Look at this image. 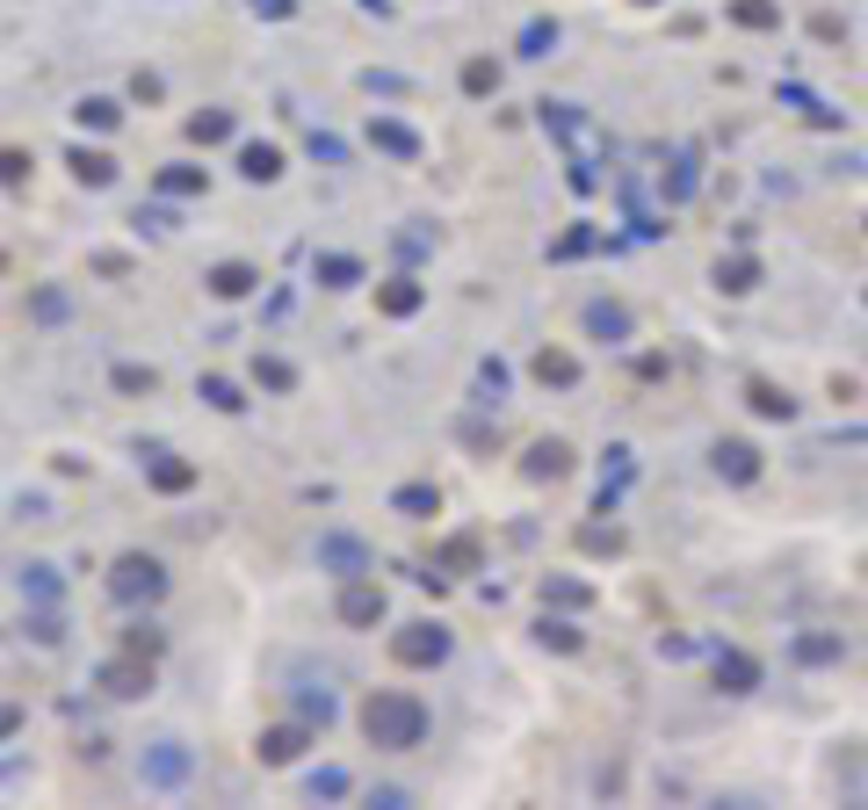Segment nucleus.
<instances>
[{"label": "nucleus", "instance_id": "0eeeda50", "mask_svg": "<svg viewBox=\"0 0 868 810\" xmlns=\"http://www.w3.org/2000/svg\"><path fill=\"white\" fill-rule=\"evenodd\" d=\"M377 615H384V594L369 579H348V594H340V622H355V630H362V622H377Z\"/></svg>", "mask_w": 868, "mask_h": 810}, {"label": "nucleus", "instance_id": "4468645a", "mask_svg": "<svg viewBox=\"0 0 868 810\" xmlns=\"http://www.w3.org/2000/svg\"><path fill=\"white\" fill-rule=\"evenodd\" d=\"M369 145H384V152H398V160H413V131H398V123H369Z\"/></svg>", "mask_w": 868, "mask_h": 810}, {"label": "nucleus", "instance_id": "f8f14e48", "mask_svg": "<svg viewBox=\"0 0 868 810\" xmlns=\"http://www.w3.org/2000/svg\"><path fill=\"white\" fill-rule=\"evenodd\" d=\"M254 283H261V275L246 268V261H225V268H210V290H217V297H246Z\"/></svg>", "mask_w": 868, "mask_h": 810}, {"label": "nucleus", "instance_id": "393cba45", "mask_svg": "<svg viewBox=\"0 0 868 810\" xmlns=\"http://www.w3.org/2000/svg\"><path fill=\"white\" fill-rule=\"evenodd\" d=\"M116 391H152V369H116Z\"/></svg>", "mask_w": 868, "mask_h": 810}, {"label": "nucleus", "instance_id": "a211bd4d", "mask_svg": "<svg viewBox=\"0 0 868 810\" xmlns=\"http://www.w3.org/2000/svg\"><path fill=\"white\" fill-rule=\"evenodd\" d=\"M160 189H167V196H189V189H203V174H196V167H167Z\"/></svg>", "mask_w": 868, "mask_h": 810}, {"label": "nucleus", "instance_id": "f03ea898", "mask_svg": "<svg viewBox=\"0 0 868 810\" xmlns=\"http://www.w3.org/2000/svg\"><path fill=\"white\" fill-rule=\"evenodd\" d=\"M109 594L116 601H160L167 594V572H160V557H116V572H109Z\"/></svg>", "mask_w": 868, "mask_h": 810}, {"label": "nucleus", "instance_id": "6ab92c4d", "mask_svg": "<svg viewBox=\"0 0 868 810\" xmlns=\"http://www.w3.org/2000/svg\"><path fill=\"white\" fill-rule=\"evenodd\" d=\"M398 514H413V521L434 514V492H427V485H406V492H398Z\"/></svg>", "mask_w": 868, "mask_h": 810}, {"label": "nucleus", "instance_id": "20e7f679", "mask_svg": "<svg viewBox=\"0 0 868 810\" xmlns=\"http://www.w3.org/2000/svg\"><path fill=\"white\" fill-rule=\"evenodd\" d=\"M102 688L123 695V702L145 695V688H152V659H145V651H131V659H109V666H102Z\"/></svg>", "mask_w": 868, "mask_h": 810}, {"label": "nucleus", "instance_id": "39448f33", "mask_svg": "<svg viewBox=\"0 0 868 810\" xmlns=\"http://www.w3.org/2000/svg\"><path fill=\"white\" fill-rule=\"evenodd\" d=\"M319 565H333L340 579H362L369 572V550L355 536H319Z\"/></svg>", "mask_w": 868, "mask_h": 810}, {"label": "nucleus", "instance_id": "1a4fd4ad", "mask_svg": "<svg viewBox=\"0 0 868 810\" xmlns=\"http://www.w3.org/2000/svg\"><path fill=\"white\" fill-rule=\"evenodd\" d=\"M145 471H152V485H160V492H181V485H196V471H189V463H174L167 449H152V456H145Z\"/></svg>", "mask_w": 868, "mask_h": 810}, {"label": "nucleus", "instance_id": "6e6552de", "mask_svg": "<svg viewBox=\"0 0 868 810\" xmlns=\"http://www.w3.org/2000/svg\"><path fill=\"white\" fill-rule=\"evenodd\" d=\"M254 753H261L268 767H290V760L304 753V724H283V731H268V738L254 745Z\"/></svg>", "mask_w": 868, "mask_h": 810}, {"label": "nucleus", "instance_id": "f257e3e1", "mask_svg": "<svg viewBox=\"0 0 868 810\" xmlns=\"http://www.w3.org/2000/svg\"><path fill=\"white\" fill-rule=\"evenodd\" d=\"M362 731H369V745H384V753H406V745H420V731H427V709L413 695H369Z\"/></svg>", "mask_w": 868, "mask_h": 810}, {"label": "nucleus", "instance_id": "a878e982", "mask_svg": "<svg viewBox=\"0 0 868 810\" xmlns=\"http://www.w3.org/2000/svg\"><path fill=\"white\" fill-rule=\"evenodd\" d=\"M0 181H8V189L22 181V160H15V152H0Z\"/></svg>", "mask_w": 868, "mask_h": 810}, {"label": "nucleus", "instance_id": "7ed1b4c3", "mask_svg": "<svg viewBox=\"0 0 868 810\" xmlns=\"http://www.w3.org/2000/svg\"><path fill=\"white\" fill-rule=\"evenodd\" d=\"M391 651H398L406 666H442V659H449V637L434 630V622H413L406 637H391Z\"/></svg>", "mask_w": 868, "mask_h": 810}, {"label": "nucleus", "instance_id": "9d476101", "mask_svg": "<svg viewBox=\"0 0 868 810\" xmlns=\"http://www.w3.org/2000/svg\"><path fill=\"white\" fill-rule=\"evenodd\" d=\"M73 174L87 181V189H109V181H116V160H109V152H87V145H73Z\"/></svg>", "mask_w": 868, "mask_h": 810}, {"label": "nucleus", "instance_id": "dca6fc26", "mask_svg": "<svg viewBox=\"0 0 868 810\" xmlns=\"http://www.w3.org/2000/svg\"><path fill=\"white\" fill-rule=\"evenodd\" d=\"M73 116H80V123H95V131H116V116H123V109H116L109 95H95V102H80Z\"/></svg>", "mask_w": 868, "mask_h": 810}, {"label": "nucleus", "instance_id": "b1692460", "mask_svg": "<svg viewBox=\"0 0 868 810\" xmlns=\"http://www.w3.org/2000/svg\"><path fill=\"white\" fill-rule=\"evenodd\" d=\"M261 384H268V391H290V362L268 355V362H261Z\"/></svg>", "mask_w": 868, "mask_h": 810}, {"label": "nucleus", "instance_id": "423d86ee", "mask_svg": "<svg viewBox=\"0 0 868 810\" xmlns=\"http://www.w3.org/2000/svg\"><path fill=\"white\" fill-rule=\"evenodd\" d=\"M181 774H189V753H181L174 738H167V745H152V753H145V782H152V789H174Z\"/></svg>", "mask_w": 868, "mask_h": 810}, {"label": "nucleus", "instance_id": "9b49d317", "mask_svg": "<svg viewBox=\"0 0 868 810\" xmlns=\"http://www.w3.org/2000/svg\"><path fill=\"white\" fill-rule=\"evenodd\" d=\"M239 174L246 181H275V174H283V152H275V145H246L239 152Z\"/></svg>", "mask_w": 868, "mask_h": 810}, {"label": "nucleus", "instance_id": "4be33fe9", "mask_svg": "<svg viewBox=\"0 0 868 810\" xmlns=\"http://www.w3.org/2000/svg\"><path fill=\"white\" fill-rule=\"evenodd\" d=\"M340 789H348V774H340V767H319L312 774V796H340Z\"/></svg>", "mask_w": 868, "mask_h": 810}, {"label": "nucleus", "instance_id": "f3484780", "mask_svg": "<svg viewBox=\"0 0 868 810\" xmlns=\"http://www.w3.org/2000/svg\"><path fill=\"white\" fill-rule=\"evenodd\" d=\"M203 398L217 405V413H239V405H246V398H239V391H232L225 377H203Z\"/></svg>", "mask_w": 868, "mask_h": 810}, {"label": "nucleus", "instance_id": "2eb2a0df", "mask_svg": "<svg viewBox=\"0 0 868 810\" xmlns=\"http://www.w3.org/2000/svg\"><path fill=\"white\" fill-rule=\"evenodd\" d=\"M189 138H196V145H217V138H232V116H225V109H203V116L189 123Z\"/></svg>", "mask_w": 868, "mask_h": 810}, {"label": "nucleus", "instance_id": "bb28decb", "mask_svg": "<svg viewBox=\"0 0 868 810\" xmlns=\"http://www.w3.org/2000/svg\"><path fill=\"white\" fill-rule=\"evenodd\" d=\"M8 731H15V709H0V738H8Z\"/></svg>", "mask_w": 868, "mask_h": 810}, {"label": "nucleus", "instance_id": "412c9836", "mask_svg": "<svg viewBox=\"0 0 868 810\" xmlns=\"http://www.w3.org/2000/svg\"><path fill=\"white\" fill-rule=\"evenodd\" d=\"M312 160H326V167H340V160H348V145H340V138H326V131H312Z\"/></svg>", "mask_w": 868, "mask_h": 810}, {"label": "nucleus", "instance_id": "aec40b11", "mask_svg": "<svg viewBox=\"0 0 868 810\" xmlns=\"http://www.w3.org/2000/svg\"><path fill=\"white\" fill-rule=\"evenodd\" d=\"M297 716H304V724H333V695H326V688H319V695H304Z\"/></svg>", "mask_w": 868, "mask_h": 810}, {"label": "nucleus", "instance_id": "5701e85b", "mask_svg": "<svg viewBox=\"0 0 868 810\" xmlns=\"http://www.w3.org/2000/svg\"><path fill=\"white\" fill-rule=\"evenodd\" d=\"M413 304H420L413 283H391V290H384V311H413Z\"/></svg>", "mask_w": 868, "mask_h": 810}, {"label": "nucleus", "instance_id": "ddd939ff", "mask_svg": "<svg viewBox=\"0 0 868 810\" xmlns=\"http://www.w3.org/2000/svg\"><path fill=\"white\" fill-rule=\"evenodd\" d=\"M319 283H326V290H348V283H362V261H348V254H326V261H319Z\"/></svg>", "mask_w": 868, "mask_h": 810}]
</instances>
